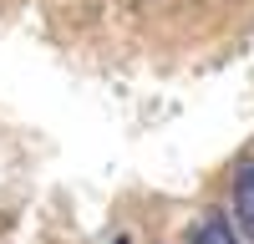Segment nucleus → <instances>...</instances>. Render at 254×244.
I'll list each match as a JSON object with an SVG mask.
<instances>
[{
  "mask_svg": "<svg viewBox=\"0 0 254 244\" xmlns=\"http://www.w3.org/2000/svg\"><path fill=\"white\" fill-rule=\"evenodd\" d=\"M234 224L244 229V239H254V163H244L234 178Z\"/></svg>",
  "mask_w": 254,
  "mask_h": 244,
  "instance_id": "f257e3e1",
  "label": "nucleus"
},
{
  "mask_svg": "<svg viewBox=\"0 0 254 244\" xmlns=\"http://www.w3.org/2000/svg\"><path fill=\"white\" fill-rule=\"evenodd\" d=\"M188 244H244V229L229 224V214H208V219H198V229H193Z\"/></svg>",
  "mask_w": 254,
  "mask_h": 244,
  "instance_id": "f03ea898",
  "label": "nucleus"
}]
</instances>
